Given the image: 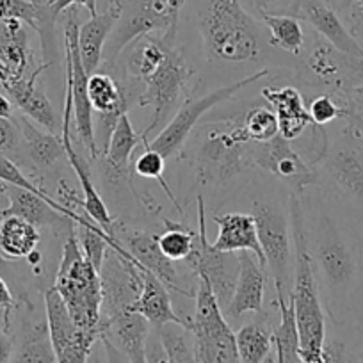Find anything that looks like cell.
<instances>
[{
    "label": "cell",
    "instance_id": "34",
    "mask_svg": "<svg viewBox=\"0 0 363 363\" xmlns=\"http://www.w3.org/2000/svg\"><path fill=\"white\" fill-rule=\"evenodd\" d=\"M166 232L159 235V246L162 253L173 262H186L194 250L196 232L187 228L182 223H174L171 219H164Z\"/></svg>",
    "mask_w": 363,
    "mask_h": 363
},
{
    "label": "cell",
    "instance_id": "36",
    "mask_svg": "<svg viewBox=\"0 0 363 363\" xmlns=\"http://www.w3.org/2000/svg\"><path fill=\"white\" fill-rule=\"evenodd\" d=\"M164 169H166V159H164L159 152H155L153 148H150V146H145V150H143V152L139 153L134 160L135 174H139V177H143V178H155V180L160 184V187L164 189V193L169 196L171 203L174 205V208H177L180 214H184L180 203H178V200L174 198V194L171 193L169 186H167V182L164 180Z\"/></svg>",
    "mask_w": 363,
    "mask_h": 363
},
{
    "label": "cell",
    "instance_id": "53",
    "mask_svg": "<svg viewBox=\"0 0 363 363\" xmlns=\"http://www.w3.org/2000/svg\"><path fill=\"white\" fill-rule=\"evenodd\" d=\"M169 363H174V362H171V359H169Z\"/></svg>",
    "mask_w": 363,
    "mask_h": 363
},
{
    "label": "cell",
    "instance_id": "5",
    "mask_svg": "<svg viewBox=\"0 0 363 363\" xmlns=\"http://www.w3.org/2000/svg\"><path fill=\"white\" fill-rule=\"evenodd\" d=\"M200 30L208 59L247 62L262 55L260 27L239 0H211L201 15Z\"/></svg>",
    "mask_w": 363,
    "mask_h": 363
},
{
    "label": "cell",
    "instance_id": "51",
    "mask_svg": "<svg viewBox=\"0 0 363 363\" xmlns=\"http://www.w3.org/2000/svg\"><path fill=\"white\" fill-rule=\"evenodd\" d=\"M313 363H330V362H328V359H319V362H313Z\"/></svg>",
    "mask_w": 363,
    "mask_h": 363
},
{
    "label": "cell",
    "instance_id": "19",
    "mask_svg": "<svg viewBox=\"0 0 363 363\" xmlns=\"http://www.w3.org/2000/svg\"><path fill=\"white\" fill-rule=\"evenodd\" d=\"M296 15L310 23L315 33L338 52L352 57H363L362 45L324 0H296Z\"/></svg>",
    "mask_w": 363,
    "mask_h": 363
},
{
    "label": "cell",
    "instance_id": "37",
    "mask_svg": "<svg viewBox=\"0 0 363 363\" xmlns=\"http://www.w3.org/2000/svg\"><path fill=\"white\" fill-rule=\"evenodd\" d=\"M308 113L315 127H324L338 118H347V107H345V100H337L331 93H323L312 100Z\"/></svg>",
    "mask_w": 363,
    "mask_h": 363
},
{
    "label": "cell",
    "instance_id": "23",
    "mask_svg": "<svg viewBox=\"0 0 363 363\" xmlns=\"http://www.w3.org/2000/svg\"><path fill=\"white\" fill-rule=\"evenodd\" d=\"M214 223L219 228L218 239L212 242L216 250L228 251V253L251 251L258 258V262L267 267L253 216L244 214V212H226V214L214 216Z\"/></svg>",
    "mask_w": 363,
    "mask_h": 363
},
{
    "label": "cell",
    "instance_id": "2",
    "mask_svg": "<svg viewBox=\"0 0 363 363\" xmlns=\"http://www.w3.org/2000/svg\"><path fill=\"white\" fill-rule=\"evenodd\" d=\"M289 214H291L292 242H294V281H292L291 301L294 305L296 326L299 335V356L303 363H313L323 359L324 344H326V317H324L319 284L310 257L305 208L299 194H289Z\"/></svg>",
    "mask_w": 363,
    "mask_h": 363
},
{
    "label": "cell",
    "instance_id": "40",
    "mask_svg": "<svg viewBox=\"0 0 363 363\" xmlns=\"http://www.w3.org/2000/svg\"><path fill=\"white\" fill-rule=\"evenodd\" d=\"M15 347L16 342L11 335V328L4 323V312L0 310V363L11 362Z\"/></svg>",
    "mask_w": 363,
    "mask_h": 363
},
{
    "label": "cell",
    "instance_id": "38",
    "mask_svg": "<svg viewBox=\"0 0 363 363\" xmlns=\"http://www.w3.org/2000/svg\"><path fill=\"white\" fill-rule=\"evenodd\" d=\"M22 152V134L13 118H0V153L13 160Z\"/></svg>",
    "mask_w": 363,
    "mask_h": 363
},
{
    "label": "cell",
    "instance_id": "50",
    "mask_svg": "<svg viewBox=\"0 0 363 363\" xmlns=\"http://www.w3.org/2000/svg\"><path fill=\"white\" fill-rule=\"evenodd\" d=\"M356 6H358V8L363 11V0H358V2H356Z\"/></svg>",
    "mask_w": 363,
    "mask_h": 363
},
{
    "label": "cell",
    "instance_id": "26",
    "mask_svg": "<svg viewBox=\"0 0 363 363\" xmlns=\"http://www.w3.org/2000/svg\"><path fill=\"white\" fill-rule=\"evenodd\" d=\"M20 134H22V152L30 160L36 169L47 171L59 164L62 157H66L65 143L61 134H52L48 130H41L33 120L20 114L13 116Z\"/></svg>",
    "mask_w": 363,
    "mask_h": 363
},
{
    "label": "cell",
    "instance_id": "32",
    "mask_svg": "<svg viewBox=\"0 0 363 363\" xmlns=\"http://www.w3.org/2000/svg\"><path fill=\"white\" fill-rule=\"evenodd\" d=\"M260 15L271 33V38H269L271 47L281 48L292 55L301 54L305 48V30L298 16L271 15L267 11H260Z\"/></svg>",
    "mask_w": 363,
    "mask_h": 363
},
{
    "label": "cell",
    "instance_id": "13",
    "mask_svg": "<svg viewBox=\"0 0 363 363\" xmlns=\"http://www.w3.org/2000/svg\"><path fill=\"white\" fill-rule=\"evenodd\" d=\"M187 264L193 269L194 277L208 281L219 306L225 312L235 291L239 277V253L216 250L207 237V211L203 196H198V232L194 240V250L187 258Z\"/></svg>",
    "mask_w": 363,
    "mask_h": 363
},
{
    "label": "cell",
    "instance_id": "35",
    "mask_svg": "<svg viewBox=\"0 0 363 363\" xmlns=\"http://www.w3.org/2000/svg\"><path fill=\"white\" fill-rule=\"evenodd\" d=\"M244 130L251 143H267L280 134L277 113L265 106H255L244 114Z\"/></svg>",
    "mask_w": 363,
    "mask_h": 363
},
{
    "label": "cell",
    "instance_id": "17",
    "mask_svg": "<svg viewBox=\"0 0 363 363\" xmlns=\"http://www.w3.org/2000/svg\"><path fill=\"white\" fill-rule=\"evenodd\" d=\"M0 194L8 198V208L0 211V218L6 216H18L27 219L38 228H61L69 226L75 219L77 212L69 211L65 205L55 201L50 194H38L34 191L23 187L11 186L6 182H0Z\"/></svg>",
    "mask_w": 363,
    "mask_h": 363
},
{
    "label": "cell",
    "instance_id": "4",
    "mask_svg": "<svg viewBox=\"0 0 363 363\" xmlns=\"http://www.w3.org/2000/svg\"><path fill=\"white\" fill-rule=\"evenodd\" d=\"M315 169L317 187L363 219V121L349 118L338 139L326 143Z\"/></svg>",
    "mask_w": 363,
    "mask_h": 363
},
{
    "label": "cell",
    "instance_id": "45",
    "mask_svg": "<svg viewBox=\"0 0 363 363\" xmlns=\"http://www.w3.org/2000/svg\"><path fill=\"white\" fill-rule=\"evenodd\" d=\"M349 18H351V27H349V30H351L352 36L356 38V41L363 47V11L358 6H354Z\"/></svg>",
    "mask_w": 363,
    "mask_h": 363
},
{
    "label": "cell",
    "instance_id": "21",
    "mask_svg": "<svg viewBox=\"0 0 363 363\" xmlns=\"http://www.w3.org/2000/svg\"><path fill=\"white\" fill-rule=\"evenodd\" d=\"M150 331L152 324L132 310L100 320V337L109 338L130 363H146V342Z\"/></svg>",
    "mask_w": 363,
    "mask_h": 363
},
{
    "label": "cell",
    "instance_id": "42",
    "mask_svg": "<svg viewBox=\"0 0 363 363\" xmlns=\"http://www.w3.org/2000/svg\"><path fill=\"white\" fill-rule=\"evenodd\" d=\"M16 306V299L6 280L0 277V310L4 312V323L11 328V312Z\"/></svg>",
    "mask_w": 363,
    "mask_h": 363
},
{
    "label": "cell",
    "instance_id": "6",
    "mask_svg": "<svg viewBox=\"0 0 363 363\" xmlns=\"http://www.w3.org/2000/svg\"><path fill=\"white\" fill-rule=\"evenodd\" d=\"M242 120L226 118L207 125L194 155V174L201 187H223L255 166L253 146Z\"/></svg>",
    "mask_w": 363,
    "mask_h": 363
},
{
    "label": "cell",
    "instance_id": "15",
    "mask_svg": "<svg viewBox=\"0 0 363 363\" xmlns=\"http://www.w3.org/2000/svg\"><path fill=\"white\" fill-rule=\"evenodd\" d=\"M113 237L145 271L153 272L169 291L187 296V298H196V289L193 291V289L184 287L174 262L162 253L159 246V235L146 230H130L116 221L113 226Z\"/></svg>",
    "mask_w": 363,
    "mask_h": 363
},
{
    "label": "cell",
    "instance_id": "41",
    "mask_svg": "<svg viewBox=\"0 0 363 363\" xmlns=\"http://www.w3.org/2000/svg\"><path fill=\"white\" fill-rule=\"evenodd\" d=\"M75 6H82V8H86L91 16L99 15V11H96V0H54V2L50 4L52 16L57 18L61 13H65L66 9L69 8H75Z\"/></svg>",
    "mask_w": 363,
    "mask_h": 363
},
{
    "label": "cell",
    "instance_id": "46",
    "mask_svg": "<svg viewBox=\"0 0 363 363\" xmlns=\"http://www.w3.org/2000/svg\"><path fill=\"white\" fill-rule=\"evenodd\" d=\"M87 363H107L106 351H104V345H102V340H100V338L95 342L93 349H91Z\"/></svg>",
    "mask_w": 363,
    "mask_h": 363
},
{
    "label": "cell",
    "instance_id": "52",
    "mask_svg": "<svg viewBox=\"0 0 363 363\" xmlns=\"http://www.w3.org/2000/svg\"><path fill=\"white\" fill-rule=\"evenodd\" d=\"M52 2H54V0H50V4H52Z\"/></svg>",
    "mask_w": 363,
    "mask_h": 363
},
{
    "label": "cell",
    "instance_id": "31",
    "mask_svg": "<svg viewBox=\"0 0 363 363\" xmlns=\"http://www.w3.org/2000/svg\"><path fill=\"white\" fill-rule=\"evenodd\" d=\"M277 305L280 308V324L272 330V344L277 349V363H303L299 356V335L292 301L277 291Z\"/></svg>",
    "mask_w": 363,
    "mask_h": 363
},
{
    "label": "cell",
    "instance_id": "3",
    "mask_svg": "<svg viewBox=\"0 0 363 363\" xmlns=\"http://www.w3.org/2000/svg\"><path fill=\"white\" fill-rule=\"evenodd\" d=\"M52 287L62 298L75 326L91 337L100 338V319H102L100 272L84 255L73 221L68 226L61 264Z\"/></svg>",
    "mask_w": 363,
    "mask_h": 363
},
{
    "label": "cell",
    "instance_id": "48",
    "mask_svg": "<svg viewBox=\"0 0 363 363\" xmlns=\"http://www.w3.org/2000/svg\"><path fill=\"white\" fill-rule=\"evenodd\" d=\"M264 363H277V356L269 354V356H267V359H265Z\"/></svg>",
    "mask_w": 363,
    "mask_h": 363
},
{
    "label": "cell",
    "instance_id": "7",
    "mask_svg": "<svg viewBox=\"0 0 363 363\" xmlns=\"http://www.w3.org/2000/svg\"><path fill=\"white\" fill-rule=\"evenodd\" d=\"M186 0H125L123 13L104 47L106 66H116L125 48L139 38L162 33V41L173 47L177 40L180 11Z\"/></svg>",
    "mask_w": 363,
    "mask_h": 363
},
{
    "label": "cell",
    "instance_id": "8",
    "mask_svg": "<svg viewBox=\"0 0 363 363\" xmlns=\"http://www.w3.org/2000/svg\"><path fill=\"white\" fill-rule=\"evenodd\" d=\"M196 281L191 337L198 363H240L235 331L226 320L211 285L203 278H196Z\"/></svg>",
    "mask_w": 363,
    "mask_h": 363
},
{
    "label": "cell",
    "instance_id": "44",
    "mask_svg": "<svg viewBox=\"0 0 363 363\" xmlns=\"http://www.w3.org/2000/svg\"><path fill=\"white\" fill-rule=\"evenodd\" d=\"M100 340H102L104 351H106V358H107V363H130V362H128V358H127V356H125L123 352H121L120 349H118L116 345H114L113 342L109 340V338H106V337H100Z\"/></svg>",
    "mask_w": 363,
    "mask_h": 363
},
{
    "label": "cell",
    "instance_id": "1",
    "mask_svg": "<svg viewBox=\"0 0 363 363\" xmlns=\"http://www.w3.org/2000/svg\"><path fill=\"white\" fill-rule=\"evenodd\" d=\"M305 225L319 292L328 313L340 323L345 310L358 298L363 280L362 246L326 205H317L308 218L305 214Z\"/></svg>",
    "mask_w": 363,
    "mask_h": 363
},
{
    "label": "cell",
    "instance_id": "27",
    "mask_svg": "<svg viewBox=\"0 0 363 363\" xmlns=\"http://www.w3.org/2000/svg\"><path fill=\"white\" fill-rule=\"evenodd\" d=\"M61 135H62V143H65L66 159H68L72 169L75 171L77 178H79L80 182V187H82L84 214L89 216L96 225L102 226L109 235H113V226L114 223H116V219L111 216L109 208H107V205L104 203L102 196H100V193L96 191L95 182H93V174H91L89 162H87V160L75 150V145H73L69 132H62Z\"/></svg>",
    "mask_w": 363,
    "mask_h": 363
},
{
    "label": "cell",
    "instance_id": "18",
    "mask_svg": "<svg viewBox=\"0 0 363 363\" xmlns=\"http://www.w3.org/2000/svg\"><path fill=\"white\" fill-rule=\"evenodd\" d=\"M48 65L40 66L30 77H20L4 82L2 86L6 87L8 95L11 96L13 102L16 104L20 111L26 114L29 120L43 127L45 130L52 134H62V118L55 113L54 106L48 100L47 93L43 87L38 86L40 73L47 68Z\"/></svg>",
    "mask_w": 363,
    "mask_h": 363
},
{
    "label": "cell",
    "instance_id": "33",
    "mask_svg": "<svg viewBox=\"0 0 363 363\" xmlns=\"http://www.w3.org/2000/svg\"><path fill=\"white\" fill-rule=\"evenodd\" d=\"M240 363H264L272 349V330L264 323L244 324L235 333Z\"/></svg>",
    "mask_w": 363,
    "mask_h": 363
},
{
    "label": "cell",
    "instance_id": "29",
    "mask_svg": "<svg viewBox=\"0 0 363 363\" xmlns=\"http://www.w3.org/2000/svg\"><path fill=\"white\" fill-rule=\"evenodd\" d=\"M41 242L38 226L18 216H6L0 221V253L6 260L30 258Z\"/></svg>",
    "mask_w": 363,
    "mask_h": 363
},
{
    "label": "cell",
    "instance_id": "9",
    "mask_svg": "<svg viewBox=\"0 0 363 363\" xmlns=\"http://www.w3.org/2000/svg\"><path fill=\"white\" fill-rule=\"evenodd\" d=\"M251 216L257 225L258 240L274 280V289L291 298L294 281V242L291 214L271 200L251 201Z\"/></svg>",
    "mask_w": 363,
    "mask_h": 363
},
{
    "label": "cell",
    "instance_id": "14",
    "mask_svg": "<svg viewBox=\"0 0 363 363\" xmlns=\"http://www.w3.org/2000/svg\"><path fill=\"white\" fill-rule=\"evenodd\" d=\"M253 162L281 180L291 193L301 196L308 187H317L319 177L313 164L306 162L280 134L267 143H253Z\"/></svg>",
    "mask_w": 363,
    "mask_h": 363
},
{
    "label": "cell",
    "instance_id": "20",
    "mask_svg": "<svg viewBox=\"0 0 363 363\" xmlns=\"http://www.w3.org/2000/svg\"><path fill=\"white\" fill-rule=\"evenodd\" d=\"M239 277L235 291L223 313L226 319H240L244 313H262L265 296V269L251 251H239Z\"/></svg>",
    "mask_w": 363,
    "mask_h": 363
},
{
    "label": "cell",
    "instance_id": "12",
    "mask_svg": "<svg viewBox=\"0 0 363 363\" xmlns=\"http://www.w3.org/2000/svg\"><path fill=\"white\" fill-rule=\"evenodd\" d=\"M267 69H260V72L253 73V75H247L246 79H240L237 82L230 84V86H223L219 89H214L212 93H207L203 96H198V99L187 100L184 106H180V109L177 111V114L173 116V120L155 135L153 141H150V148H153L155 152H159L164 159H169V157L177 155L182 150V146L186 145V141L189 139V135L193 134L194 127L201 121V118L208 113L214 107L221 106V104L228 102L233 95H237L240 89L247 87L250 84L258 82L264 77H267Z\"/></svg>",
    "mask_w": 363,
    "mask_h": 363
},
{
    "label": "cell",
    "instance_id": "30",
    "mask_svg": "<svg viewBox=\"0 0 363 363\" xmlns=\"http://www.w3.org/2000/svg\"><path fill=\"white\" fill-rule=\"evenodd\" d=\"M9 363H57L48 337L47 319L23 317L18 344Z\"/></svg>",
    "mask_w": 363,
    "mask_h": 363
},
{
    "label": "cell",
    "instance_id": "39",
    "mask_svg": "<svg viewBox=\"0 0 363 363\" xmlns=\"http://www.w3.org/2000/svg\"><path fill=\"white\" fill-rule=\"evenodd\" d=\"M146 363H169V356L155 328H152L148 342H146Z\"/></svg>",
    "mask_w": 363,
    "mask_h": 363
},
{
    "label": "cell",
    "instance_id": "49",
    "mask_svg": "<svg viewBox=\"0 0 363 363\" xmlns=\"http://www.w3.org/2000/svg\"><path fill=\"white\" fill-rule=\"evenodd\" d=\"M6 262H8V260H6V258L2 257V253H0V267H4V265H6Z\"/></svg>",
    "mask_w": 363,
    "mask_h": 363
},
{
    "label": "cell",
    "instance_id": "24",
    "mask_svg": "<svg viewBox=\"0 0 363 363\" xmlns=\"http://www.w3.org/2000/svg\"><path fill=\"white\" fill-rule=\"evenodd\" d=\"M139 143H143V135L135 132L130 116L127 113L118 120L113 135L109 139V145H107V150L104 152V155L99 157L106 164V174L111 178V182H114V184L116 182H125V184L130 186L134 194L135 191L130 178V160L132 153L135 152ZM135 198H138V194H135Z\"/></svg>",
    "mask_w": 363,
    "mask_h": 363
},
{
    "label": "cell",
    "instance_id": "11",
    "mask_svg": "<svg viewBox=\"0 0 363 363\" xmlns=\"http://www.w3.org/2000/svg\"><path fill=\"white\" fill-rule=\"evenodd\" d=\"M193 77V69L187 61L174 50L167 48L166 57L159 68L143 80L145 89L139 96V106L152 109V123L143 132V145H146L152 134H159L164 128V121L169 116L173 107L180 100L187 82Z\"/></svg>",
    "mask_w": 363,
    "mask_h": 363
},
{
    "label": "cell",
    "instance_id": "28",
    "mask_svg": "<svg viewBox=\"0 0 363 363\" xmlns=\"http://www.w3.org/2000/svg\"><path fill=\"white\" fill-rule=\"evenodd\" d=\"M132 312L145 317L152 328H162L164 324H182L191 331L189 323L186 317H180L173 308V303L169 298V289L153 274V272L145 271V284L139 294L138 301L132 306Z\"/></svg>",
    "mask_w": 363,
    "mask_h": 363
},
{
    "label": "cell",
    "instance_id": "47",
    "mask_svg": "<svg viewBox=\"0 0 363 363\" xmlns=\"http://www.w3.org/2000/svg\"><path fill=\"white\" fill-rule=\"evenodd\" d=\"M274 2H278V0H257V6L260 11H265V8H269V6L274 4Z\"/></svg>",
    "mask_w": 363,
    "mask_h": 363
},
{
    "label": "cell",
    "instance_id": "10",
    "mask_svg": "<svg viewBox=\"0 0 363 363\" xmlns=\"http://www.w3.org/2000/svg\"><path fill=\"white\" fill-rule=\"evenodd\" d=\"M65 22V52H66V93L72 96V113L75 120L77 139L87 150L93 160L99 159V148L95 141V111L87 96V75L82 65L79 48V22L75 9H66Z\"/></svg>",
    "mask_w": 363,
    "mask_h": 363
},
{
    "label": "cell",
    "instance_id": "22",
    "mask_svg": "<svg viewBox=\"0 0 363 363\" xmlns=\"http://www.w3.org/2000/svg\"><path fill=\"white\" fill-rule=\"evenodd\" d=\"M123 2L125 0H109L106 11L89 16V20L80 26L79 48L87 75H93L102 66L104 47L123 13Z\"/></svg>",
    "mask_w": 363,
    "mask_h": 363
},
{
    "label": "cell",
    "instance_id": "43",
    "mask_svg": "<svg viewBox=\"0 0 363 363\" xmlns=\"http://www.w3.org/2000/svg\"><path fill=\"white\" fill-rule=\"evenodd\" d=\"M345 107H347V118L345 120H359L363 121V93H356V95L349 96L345 100Z\"/></svg>",
    "mask_w": 363,
    "mask_h": 363
},
{
    "label": "cell",
    "instance_id": "25",
    "mask_svg": "<svg viewBox=\"0 0 363 363\" xmlns=\"http://www.w3.org/2000/svg\"><path fill=\"white\" fill-rule=\"evenodd\" d=\"M262 96L277 113L280 135L287 141L299 138L310 125H313L312 116L305 107V100L296 87H264Z\"/></svg>",
    "mask_w": 363,
    "mask_h": 363
},
{
    "label": "cell",
    "instance_id": "16",
    "mask_svg": "<svg viewBox=\"0 0 363 363\" xmlns=\"http://www.w3.org/2000/svg\"><path fill=\"white\" fill-rule=\"evenodd\" d=\"M45 315L57 363H87L91 349L99 338L75 326L65 301L54 287L45 292Z\"/></svg>",
    "mask_w": 363,
    "mask_h": 363
}]
</instances>
